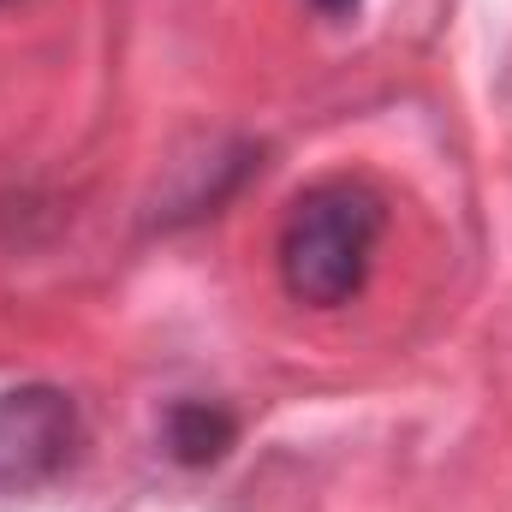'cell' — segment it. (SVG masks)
<instances>
[{
    "mask_svg": "<svg viewBox=\"0 0 512 512\" xmlns=\"http://www.w3.org/2000/svg\"><path fill=\"white\" fill-rule=\"evenodd\" d=\"M72 453V405L48 387L0 399V489H30Z\"/></svg>",
    "mask_w": 512,
    "mask_h": 512,
    "instance_id": "7a4b0ae2",
    "label": "cell"
},
{
    "mask_svg": "<svg viewBox=\"0 0 512 512\" xmlns=\"http://www.w3.org/2000/svg\"><path fill=\"white\" fill-rule=\"evenodd\" d=\"M382 197L358 179H328V185H310L286 221H280V280L298 304H346L364 274H370V256L382 239Z\"/></svg>",
    "mask_w": 512,
    "mask_h": 512,
    "instance_id": "6da1fadb",
    "label": "cell"
},
{
    "mask_svg": "<svg viewBox=\"0 0 512 512\" xmlns=\"http://www.w3.org/2000/svg\"><path fill=\"white\" fill-rule=\"evenodd\" d=\"M316 6H322V12H334V18H340V12H352V6H358V0H316Z\"/></svg>",
    "mask_w": 512,
    "mask_h": 512,
    "instance_id": "277c9868",
    "label": "cell"
},
{
    "mask_svg": "<svg viewBox=\"0 0 512 512\" xmlns=\"http://www.w3.org/2000/svg\"><path fill=\"white\" fill-rule=\"evenodd\" d=\"M167 435H173L179 459L203 465V459H221V447H227L233 423H227L221 411H209V405H179V411H173V423H167Z\"/></svg>",
    "mask_w": 512,
    "mask_h": 512,
    "instance_id": "3957f363",
    "label": "cell"
}]
</instances>
